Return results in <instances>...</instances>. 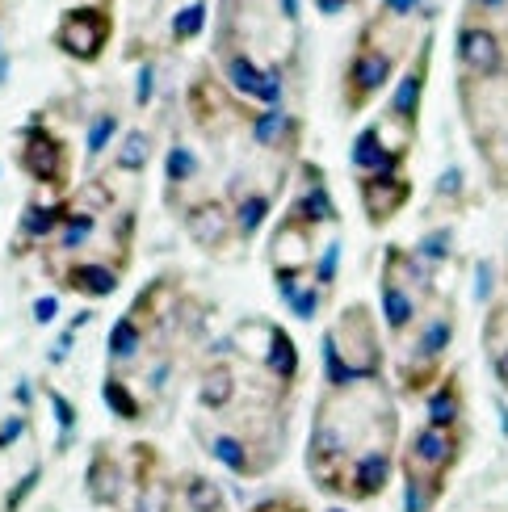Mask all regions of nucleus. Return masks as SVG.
Instances as JSON below:
<instances>
[{
  "instance_id": "obj_1",
  "label": "nucleus",
  "mask_w": 508,
  "mask_h": 512,
  "mask_svg": "<svg viewBox=\"0 0 508 512\" xmlns=\"http://www.w3.org/2000/svg\"><path fill=\"white\" fill-rule=\"evenodd\" d=\"M395 403L387 382H362L353 391H324L311 420L307 441V475L324 496H345V475L357 454L387 445L395 450Z\"/></svg>"
},
{
  "instance_id": "obj_2",
  "label": "nucleus",
  "mask_w": 508,
  "mask_h": 512,
  "mask_svg": "<svg viewBox=\"0 0 508 512\" xmlns=\"http://www.w3.org/2000/svg\"><path fill=\"white\" fill-rule=\"evenodd\" d=\"M328 336L336 340V353H341V361L353 374V387H362V382H383L387 353H383V336H378V324H374V311L366 303H349L341 315H336Z\"/></svg>"
},
{
  "instance_id": "obj_3",
  "label": "nucleus",
  "mask_w": 508,
  "mask_h": 512,
  "mask_svg": "<svg viewBox=\"0 0 508 512\" xmlns=\"http://www.w3.org/2000/svg\"><path fill=\"white\" fill-rule=\"evenodd\" d=\"M17 139H21L17 168L34 185H47V189H63V185H68V177H72V152H68V143H63L59 135L47 131L42 114H34L26 126H21Z\"/></svg>"
},
{
  "instance_id": "obj_4",
  "label": "nucleus",
  "mask_w": 508,
  "mask_h": 512,
  "mask_svg": "<svg viewBox=\"0 0 508 512\" xmlns=\"http://www.w3.org/2000/svg\"><path fill=\"white\" fill-rule=\"evenodd\" d=\"M110 38H114V13L105 5L63 9L55 21V34H51L55 47L76 63H97L105 55V47H110Z\"/></svg>"
},
{
  "instance_id": "obj_5",
  "label": "nucleus",
  "mask_w": 508,
  "mask_h": 512,
  "mask_svg": "<svg viewBox=\"0 0 508 512\" xmlns=\"http://www.w3.org/2000/svg\"><path fill=\"white\" fill-rule=\"evenodd\" d=\"M395 84V51L374 47L370 38L357 42L353 59L345 63V80H341V105L345 114H362L374 97H383V89Z\"/></svg>"
},
{
  "instance_id": "obj_6",
  "label": "nucleus",
  "mask_w": 508,
  "mask_h": 512,
  "mask_svg": "<svg viewBox=\"0 0 508 512\" xmlns=\"http://www.w3.org/2000/svg\"><path fill=\"white\" fill-rule=\"evenodd\" d=\"M462 450H467V424H462V429H433V424H420L404 445V471L429 475V479H450Z\"/></svg>"
},
{
  "instance_id": "obj_7",
  "label": "nucleus",
  "mask_w": 508,
  "mask_h": 512,
  "mask_svg": "<svg viewBox=\"0 0 508 512\" xmlns=\"http://www.w3.org/2000/svg\"><path fill=\"white\" fill-rule=\"evenodd\" d=\"M429 68H433V30L420 38V51H416V59L404 68V76L391 84V97H387L383 118L395 122L399 131H412L416 135L420 105H425V89H429Z\"/></svg>"
},
{
  "instance_id": "obj_8",
  "label": "nucleus",
  "mask_w": 508,
  "mask_h": 512,
  "mask_svg": "<svg viewBox=\"0 0 508 512\" xmlns=\"http://www.w3.org/2000/svg\"><path fill=\"white\" fill-rule=\"evenodd\" d=\"M282 219L299 223V227H311V231L341 223V210H336V202H332L328 177H324V168L315 160H299V189H294V198H290Z\"/></svg>"
},
{
  "instance_id": "obj_9",
  "label": "nucleus",
  "mask_w": 508,
  "mask_h": 512,
  "mask_svg": "<svg viewBox=\"0 0 508 512\" xmlns=\"http://www.w3.org/2000/svg\"><path fill=\"white\" fill-rule=\"evenodd\" d=\"M454 55H458V68H462V80H496L504 76V42L496 30L488 26H475V21H462L458 26V38H454Z\"/></svg>"
},
{
  "instance_id": "obj_10",
  "label": "nucleus",
  "mask_w": 508,
  "mask_h": 512,
  "mask_svg": "<svg viewBox=\"0 0 508 512\" xmlns=\"http://www.w3.org/2000/svg\"><path fill=\"white\" fill-rule=\"evenodd\" d=\"M223 84L244 101H261L265 110L269 105H282V72L278 68H261L248 51H223Z\"/></svg>"
},
{
  "instance_id": "obj_11",
  "label": "nucleus",
  "mask_w": 508,
  "mask_h": 512,
  "mask_svg": "<svg viewBox=\"0 0 508 512\" xmlns=\"http://www.w3.org/2000/svg\"><path fill=\"white\" fill-rule=\"evenodd\" d=\"M454 332H458L454 303H450V298H437L433 315H425V319H420V324H416V336H412V345H408L404 366L441 370V357L450 353V345H454Z\"/></svg>"
},
{
  "instance_id": "obj_12",
  "label": "nucleus",
  "mask_w": 508,
  "mask_h": 512,
  "mask_svg": "<svg viewBox=\"0 0 508 512\" xmlns=\"http://www.w3.org/2000/svg\"><path fill=\"white\" fill-rule=\"evenodd\" d=\"M181 227L202 252H223L236 240V219H231V206L223 198H198L194 206H185Z\"/></svg>"
},
{
  "instance_id": "obj_13",
  "label": "nucleus",
  "mask_w": 508,
  "mask_h": 512,
  "mask_svg": "<svg viewBox=\"0 0 508 512\" xmlns=\"http://www.w3.org/2000/svg\"><path fill=\"white\" fill-rule=\"evenodd\" d=\"M357 202H362V215L370 227H387L412 202V181L404 173L357 177Z\"/></svg>"
},
{
  "instance_id": "obj_14",
  "label": "nucleus",
  "mask_w": 508,
  "mask_h": 512,
  "mask_svg": "<svg viewBox=\"0 0 508 512\" xmlns=\"http://www.w3.org/2000/svg\"><path fill=\"white\" fill-rule=\"evenodd\" d=\"M391 471H395V450H387V445H374V450L357 454L349 462V475H345V496L349 504H366V500H378L387 492L391 483Z\"/></svg>"
},
{
  "instance_id": "obj_15",
  "label": "nucleus",
  "mask_w": 508,
  "mask_h": 512,
  "mask_svg": "<svg viewBox=\"0 0 508 512\" xmlns=\"http://www.w3.org/2000/svg\"><path fill=\"white\" fill-rule=\"evenodd\" d=\"M189 114H194V122L206 135H227V126L240 122L236 101H231L223 84L210 80V76H198L189 84Z\"/></svg>"
},
{
  "instance_id": "obj_16",
  "label": "nucleus",
  "mask_w": 508,
  "mask_h": 512,
  "mask_svg": "<svg viewBox=\"0 0 508 512\" xmlns=\"http://www.w3.org/2000/svg\"><path fill=\"white\" fill-rule=\"evenodd\" d=\"M404 152H391L383 139V122H370L357 131L349 143V168L357 177H374V173H404Z\"/></svg>"
},
{
  "instance_id": "obj_17",
  "label": "nucleus",
  "mask_w": 508,
  "mask_h": 512,
  "mask_svg": "<svg viewBox=\"0 0 508 512\" xmlns=\"http://www.w3.org/2000/svg\"><path fill=\"white\" fill-rule=\"evenodd\" d=\"M84 496L97 508H114L126 496V466L114 458L110 445H93L89 471H84Z\"/></svg>"
},
{
  "instance_id": "obj_18",
  "label": "nucleus",
  "mask_w": 508,
  "mask_h": 512,
  "mask_svg": "<svg viewBox=\"0 0 508 512\" xmlns=\"http://www.w3.org/2000/svg\"><path fill=\"white\" fill-rule=\"evenodd\" d=\"M198 437H202V450L215 458L223 471H231L236 479H257V475H265V466H261V458L252 454V445L240 437V433H227V429H215V433H206L202 424H198Z\"/></svg>"
},
{
  "instance_id": "obj_19",
  "label": "nucleus",
  "mask_w": 508,
  "mask_h": 512,
  "mask_svg": "<svg viewBox=\"0 0 508 512\" xmlns=\"http://www.w3.org/2000/svg\"><path fill=\"white\" fill-rule=\"evenodd\" d=\"M68 210H72V202H26V210H21V219H17V248L13 252L21 256L34 244L55 240L63 219H68Z\"/></svg>"
},
{
  "instance_id": "obj_20",
  "label": "nucleus",
  "mask_w": 508,
  "mask_h": 512,
  "mask_svg": "<svg viewBox=\"0 0 508 512\" xmlns=\"http://www.w3.org/2000/svg\"><path fill=\"white\" fill-rule=\"evenodd\" d=\"M462 416H467V391H462L458 370H450L425 395V424H433V429H462Z\"/></svg>"
},
{
  "instance_id": "obj_21",
  "label": "nucleus",
  "mask_w": 508,
  "mask_h": 512,
  "mask_svg": "<svg viewBox=\"0 0 508 512\" xmlns=\"http://www.w3.org/2000/svg\"><path fill=\"white\" fill-rule=\"evenodd\" d=\"M122 282V269L118 265H105V261H72L59 269V286L84 294V298H110Z\"/></svg>"
},
{
  "instance_id": "obj_22",
  "label": "nucleus",
  "mask_w": 508,
  "mask_h": 512,
  "mask_svg": "<svg viewBox=\"0 0 508 512\" xmlns=\"http://www.w3.org/2000/svg\"><path fill=\"white\" fill-rule=\"evenodd\" d=\"M315 265V231L282 219L273 231V269H299L307 273Z\"/></svg>"
},
{
  "instance_id": "obj_23",
  "label": "nucleus",
  "mask_w": 508,
  "mask_h": 512,
  "mask_svg": "<svg viewBox=\"0 0 508 512\" xmlns=\"http://www.w3.org/2000/svg\"><path fill=\"white\" fill-rule=\"evenodd\" d=\"M378 303H383V324H387L391 336H408L420 307H425L408 286H399L395 277H387V273H378Z\"/></svg>"
},
{
  "instance_id": "obj_24",
  "label": "nucleus",
  "mask_w": 508,
  "mask_h": 512,
  "mask_svg": "<svg viewBox=\"0 0 508 512\" xmlns=\"http://www.w3.org/2000/svg\"><path fill=\"white\" fill-rule=\"evenodd\" d=\"M273 215V198L265 189H244V185H231V219H236V240H257L265 219Z\"/></svg>"
},
{
  "instance_id": "obj_25",
  "label": "nucleus",
  "mask_w": 508,
  "mask_h": 512,
  "mask_svg": "<svg viewBox=\"0 0 508 512\" xmlns=\"http://www.w3.org/2000/svg\"><path fill=\"white\" fill-rule=\"evenodd\" d=\"M261 370L278 382V387H294L299 382V370H303V357H299V345H294V336L282 328V324H273L269 332V349L261 357Z\"/></svg>"
},
{
  "instance_id": "obj_26",
  "label": "nucleus",
  "mask_w": 508,
  "mask_h": 512,
  "mask_svg": "<svg viewBox=\"0 0 508 512\" xmlns=\"http://www.w3.org/2000/svg\"><path fill=\"white\" fill-rule=\"evenodd\" d=\"M294 135H299V122H294L282 105H269V110L248 118V139L257 147H269V152H282L286 139H294Z\"/></svg>"
},
{
  "instance_id": "obj_27",
  "label": "nucleus",
  "mask_w": 508,
  "mask_h": 512,
  "mask_svg": "<svg viewBox=\"0 0 508 512\" xmlns=\"http://www.w3.org/2000/svg\"><path fill=\"white\" fill-rule=\"evenodd\" d=\"M147 345V328L139 324V319L126 311L114 319V328H110V340H105V357H110V370L114 366H131V361L143 353Z\"/></svg>"
},
{
  "instance_id": "obj_28",
  "label": "nucleus",
  "mask_w": 508,
  "mask_h": 512,
  "mask_svg": "<svg viewBox=\"0 0 508 512\" xmlns=\"http://www.w3.org/2000/svg\"><path fill=\"white\" fill-rule=\"evenodd\" d=\"M236 395H240L236 370H227L223 361H215V366L202 370V378H198V403H202V412H227L231 403H236Z\"/></svg>"
},
{
  "instance_id": "obj_29",
  "label": "nucleus",
  "mask_w": 508,
  "mask_h": 512,
  "mask_svg": "<svg viewBox=\"0 0 508 512\" xmlns=\"http://www.w3.org/2000/svg\"><path fill=\"white\" fill-rule=\"evenodd\" d=\"M483 349H488L496 382L508 391V307H492L488 328H483Z\"/></svg>"
},
{
  "instance_id": "obj_30",
  "label": "nucleus",
  "mask_w": 508,
  "mask_h": 512,
  "mask_svg": "<svg viewBox=\"0 0 508 512\" xmlns=\"http://www.w3.org/2000/svg\"><path fill=\"white\" fill-rule=\"evenodd\" d=\"M101 399H105V408H110L118 420H126V424H139L143 420V399L131 391V382H126L122 374H105V382H101Z\"/></svg>"
},
{
  "instance_id": "obj_31",
  "label": "nucleus",
  "mask_w": 508,
  "mask_h": 512,
  "mask_svg": "<svg viewBox=\"0 0 508 512\" xmlns=\"http://www.w3.org/2000/svg\"><path fill=\"white\" fill-rule=\"evenodd\" d=\"M147 164H152V135L147 131H126L114 147V173H147Z\"/></svg>"
},
{
  "instance_id": "obj_32",
  "label": "nucleus",
  "mask_w": 508,
  "mask_h": 512,
  "mask_svg": "<svg viewBox=\"0 0 508 512\" xmlns=\"http://www.w3.org/2000/svg\"><path fill=\"white\" fill-rule=\"evenodd\" d=\"M93 231H97V210H89V206H72L68 210V219H63V227H59V236H55V248L59 252H80L84 244L93 240Z\"/></svg>"
},
{
  "instance_id": "obj_33",
  "label": "nucleus",
  "mask_w": 508,
  "mask_h": 512,
  "mask_svg": "<svg viewBox=\"0 0 508 512\" xmlns=\"http://www.w3.org/2000/svg\"><path fill=\"white\" fill-rule=\"evenodd\" d=\"M450 479H429V475H416L404 471V512H433L437 500L446 496Z\"/></svg>"
},
{
  "instance_id": "obj_34",
  "label": "nucleus",
  "mask_w": 508,
  "mask_h": 512,
  "mask_svg": "<svg viewBox=\"0 0 508 512\" xmlns=\"http://www.w3.org/2000/svg\"><path fill=\"white\" fill-rule=\"evenodd\" d=\"M181 500L189 512H223V487L210 475H185L181 479Z\"/></svg>"
},
{
  "instance_id": "obj_35",
  "label": "nucleus",
  "mask_w": 508,
  "mask_h": 512,
  "mask_svg": "<svg viewBox=\"0 0 508 512\" xmlns=\"http://www.w3.org/2000/svg\"><path fill=\"white\" fill-rule=\"evenodd\" d=\"M206 17H210L206 0H189V5H181L173 13V26H168V34H173L177 47H181V42H194V38L206 34Z\"/></svg>"
},
{
  "instance_id": "obj_36",
  "label": "nucleus",
  "mask_w": 508,
  "mask_h": 512,
  "mask_svg": "<svg viewBox=\"0 0 508 512\" xmlns=\"http://www.w3.org/2000/svg\"><path fill=\"white\" fill-rule=\"evenodd\" d=\"M118 131H122V118H118L114 110L97 114V118L89 122V135H84V160H89V164L101 160V156H105V147L118 139Z\"/></svg>"
},
{
  "instance_id": "obj_37",
  "label": "nucleus",
  "mask_w": 508,
  "mask_h": 512,
  "mask_svg": "<svg viewBox=\"0 0 508 512\" xmlns=\"http://www.w3.org/2000/svg\"><path fill=\"white\" fill-rule=\"evenodd\" d=\"M194 177H198V156H194V147L173 143V147H168V156H164V181H168V189H185Z\"/></svg>"
},
{
  "instance_id": "obj_38",
  "label": "nucleus",
  "mask_w": 508,
  "mask_h": 512,
  "mask_svg": "<svg viewBox=\"0 0 508 512\" xmlns=\"http://www.w3.org/2000/svg\"><path fill=\"white\" fill-rule=\"evenodd\" d=\"M412 252H416L429 269L446 265L450 256H454V227H433V231H425V236L416 240V248H412Z\"/></svg>"
},
{
  "instance_id": "obj_39",
  "label": "nucleus",
  "mask_w": 508,
  "mask_h": 512,
  "mask_svg": "<svg viewBox=\"0 0 508 512\" xmlns=\"http://www.w3.org/2000/svg\"><path fill=\"white\" fill-rule=\"evenodd\" d=\"M168 508H173V483L164 475L135 487V512H168Z\"/></svg>"
},
{
  "instance_id": "obj_40",
  "label": "nucleus",
  "mask_w": 508,
  "mask_h": 512,
  "mask_svg": "<svg viewBox=\"0 0 508 512\" xmlns=\"http://www.w3.org/2000/svg\"><path fill=\"white\" fill-rule=\"evenodd\" d=\"M324 298H328V290H320V286H315V277H307V282L299 286V294H294L286 307H290V315H294V319H303V324H311V319L320 315Z\"/></svg>"
},
{
  "instance_id": "obj_41",
  "label": "nucleus",
  "mask_w": 508,
  "mask_h": 512,
  "mask_svg": "<svg viewBox=\"0 0 508 512\" xmlns=\"http://www.w3.org/2000/svg\"><path fill=\"white\" fill-rule=\"evenodd\" d=\"M47 403H51V412L59 420V450H68V441L76 433V408H72V399L63 395V391H55V387H47Z\"/></svg>"
},
{
  "instance_id": "obj_42",
  "label": "nucleus",
  "mask_w": 508,
  "mask_h": 512,
  "mask_svg": "<svg viewBox=\"0 0 508 512\" xmlns=\"http://www.w3.org/2000/svg\"><path fill=\"white\" fill-rule=\"evenodd\" d=\"M315 273V286H320V290H332L336 286V269H341V240H328L324 244V252L320 256H315V265H311Z\"/></svg>"
},
{
  "instance_id": "obj_43",
  "label": "nucleus",
  "mask_w": 508,
  "mask_h": 512,
  "mask_svg": "<svg viewBox=\"0 0 508 512\" xmlns=\"http://www.w3.org/2000/svg\"><path fill=\"white\" fill-rule=\"evenodd\" d=\"M152 97H156V63L143 59L139 63V80H135V110H147Z\"/></svg>"
},
{
  "instance_id": "obj_44",
  "label": "nucleus",
  "mask_w": 508,
  "mask_h": 512,
  "mask_svg": "<svg viewBox=\"0 0 508 512\" xmlns=\"http://www.w3.org/2000/svg\"><path fill=\"white\" fill-rule=\"evenodd\" d=\"M38 479H42V466H30V471L26 475H21V483L13 487V492L5 496V512H17L21 504H26L30 500V492H34V487H38Z\"/></svg>"
},
{
  "instance_id": "obj_45",
  "label": "nucleus",
  "mask_w": 508,
  "mask_h": 512,
  "mask_svg": "<svg viewBox=\"0 0 508 512\" xmlns=\"http://www.w3.org/2000/svg\"><path fill=\"white\" fill-rule=\"evenodd\" d=\"M462 189H467V177H462V168H458V164H450L446 173L437 177L433 194H437V198H454V202H458V198H462Z\"/></svg>"
},
{
  "instance_id": "obj_46",
  "label": "nucleus",
  "mask_w": 508,
  "mask_h": 512,
  "mask_svg": "<svg viewBox=\"0 0 508 512\" xmlns=\"http://www.w3.org/2000/svg\"><path fill=\"white\" fill-rule=\"evenodd\" d=\"M492 286H496V265L479 261L475 265V303H492Z\"/></svg>"
},
{
  "instance_id": "obj_47",
  "label": "nucleus",
  "mask_w": 508,
  "mask_h": 512,
  "mask_svg": "<svg viewBox=\"0 0 508 512\" xmlns=\"http://www.w3.org/2000/svg\"><path fill=\"white\" fill-rule=\"evenodd\" d=\"M416 13H425V0H383V9H378V17H391V21H404Z\"/></svg>"
},
{
  "instance_id": "obj_48",
  "label": "nucleus",
  "mask_w": 508,
  "mask_h": 512,
  "mask_svg": "<svg viewBox=\"0 0 508 512\" xmlns=\"http://www.w3.org/2000/svg\"><path fill=\"white\" fill-rule=\"evenodd\" d=\"M248 512H307V504L299 496H269L261 504H252Z\"/></svg>"
},
{
  "instance_id": "obj_49",
  "label": "nucleus",
  "mask_w": 508,
  "mask_h": 512,
  "mask_svg": "<svg viewBox=\"0 0 508 512\" xmlns=\"http://www.w3.org/2000/svg\"><path fill=\"white\" fill-rule=\"evenodd\" d=\"M26 429H30V420H26V416H9L5 424H0V450L17 445L21 437H26Z\"/></svg>"
},
{
  "instance_id": "obj_50",
  "label": "nucleus",
  "mask_w": 508,
  "mask_h": 512,
  "mask_svg": "<svg viewBox=\"0 0 508 512\" xmlns=\"http://www.w3.org/2000/svg\"><path fill=\"white\" fill-rule=\"evenodd\" d=\"M30 315H34V324H55V319H59V298H55V294H42V298H34Z\"/></svg>"
},
{
  "instance_id": "obj_51",
  "label": "nucleus",
  "mask_w": 508,
  "mask_h": 512,
  "mask_svg": "<svg viewBox=\"0 0 508 512\" xmlns=\"http://www.w3.org/2000/svg\"><path fill=\"white\" fill-rule=\"evenodd\" d=\"M72 340H76V332H68V328H63L59 332V340H55V349H51V366H63V361H68V353H72Z\"/></svg>"
},
{
  "instance_id": "obj_52",
  "label": "nucleus",
  "mask_w": 508,
  "mask_h": 512,
  "mask_svg": "<svg viewBox=\"0 0 508 512\" xmlns=\"http://www.w3.org/2000/svg\"><path fill=\"white\" fill-rule=\"evenodd\" d=\"M508 0H467V9L471 13H504Z\"/></svg>"
},
{
  "instance_id": "obj_53",
  "label": "nucleus",
  "mask_w": 508,
  "mask_h": 512,
  "mask_svg": "<svg viewBox=\"0 0 508 512\" xmlns=\"http://www.w3.org/2000/svg\"><path fill=\"white\" fill-rule=\"evenodd\" d=\"M353 5V0H315V9H320L324 17H336V13H345Z\"/></svg>"
},
{
  "instance_id": "obj_54",
  "label": "nucleus",
  "mask_w": 508,
  "mask_h": 512,
  "mask_svg": "<svg viewBox=\"0 0 508 512\" xmlns=\"http://www.w3.org/2000/svg\"><path fill=\"white\" fill-rule=\"evenodd\" d=\"M278 13L290 21V26H299V0H278Z\"/></svg>"
},
{
  "instance_id": "obj_55",
  "label": "nucleus",
  "mask_w": 508,
  "mask_h": 512,
  "mask_svg": "<svg viewBox=\"0 0 508 512\" xmlns=\"http://www.w3.org/2000/svg\"><path fill=\"white\" fill-rule=\"evenodd\" d=\"M30 395H34V391H30V382L21 378V382H17V408H30Z\"/></svg>"
},
{
  "instance_id": "obj_56",
  "label": "nucleus",
  "mask_w": 508,
  "mask_h": 512,
  "mask_svg": "<svg viewBox=\"0 0 508 512\" xmlns=\"http://www.w3.org/2000/svg\"><path fill=\"white\" fill-rule=\"evenodd\" d=\"M496 412H500V429H504V437H508V403H504V399H496Z\"/></svg>"
},
{
  "instance_id": "obj_57",
  "label": "nucleus",
  "mask_w": 508,
  "mask_h": 512,
  "mask_svg": "<svg viewBox=\"0 0 508 512\" xmlns=\"http://www.w3.org/2000/svg\"><path fill=\"white\" fill-rule=\"evenodd\" d=\"M5 76H9V59H5V55H0V80H5Z\"/></svg>"
},
{
  "instance_id": "obj_58",
  "label": "nucleus",
  "mask_w": 508,
  "mask_h": 512,
  "mask_svg": "<svg viewBox=\"0 0 508 512\" xmlns=\"http://www.w3.org/2000/svg\"><path fill=\"white\" fill-rule=\"evenodd\" d=\"M324 512H349V508H324Z\"/></svg>"
}]
</instances>
